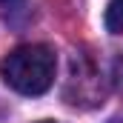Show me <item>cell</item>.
Segmentation results:
<instances>
[{
  "label": "cell",
  "mask_w": 123,
  "mask_h": 123,
  "mask_svg": "<svg viewBox=\"0 0 123 123\" xmlns=\"http://www.w3.org/2000/svg\"><path fill=\"white\" fill-rule=\"evenodd\" d=\"M112 77H115L117 89H123V57H117V60H115V69H112Z\"/></svg>",
  "instance_id": "277c9868"
},
{
  "label": "cell",
  "mask_w": 123,
  "mask_h": 123,
  "mask_svg": "<svg viewBox=\"0 0 123 123\" xmlns=\"http://www.w3.org/2000/svg\"><path fill=\"white\" fill-rule=\"evenodd\" d=\"M57 57L46 43H26L0 60V77L9 89L20 94H43L55 83Z\"/></svg>",
  "instance_id": "6da1fadb"
},
{
  "label": "cell",
  "mask_w": 123,
  "mask_h": 123,
  "mask_svg": "<svg viewBox=\"0 0 123 123\" xmlns=\"http://www.w3.org/2000/svg\"><path fill=\"white\" fill-rule=\"evenodd\" d=\"M40 123H55V120H40Z\"/></svg>",
  "instance_id": "5b68a950"
},
{
  "label": "cell",
  "mask_w": 123,
  "mask_h": 123,
  "mask_svg": "<svg viewBox=\"0 0 123 123\" xmlns=\"http://www.w3.org/2000/svg\"><path fill=\"white\" fill-rule=\"evenodd\" d=\"M103 23H106V29L112 34H123V0H109Z\"/></svg>",
  "instance_id": "7a4b0ae2"
},
{
  "label": "cell",
  "mask_w": 123,
  "mask_h": 123,
  "mask_svg": "<svg viewBox=\"0 0 123 123\" xmlns=\"http://www.w3.org/2000/svg\"><path fill=\"white\" fill-rule=\"evenodd\" d=\"M23 3H26V0H0V12H3V14H14V12L23 9Z\"/></svg>",
  "instance_id": "3957f363"
}]
</instances>
